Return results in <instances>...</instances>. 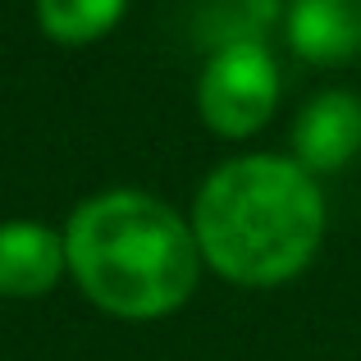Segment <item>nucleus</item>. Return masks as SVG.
<instances>
[{"label":"nucleus","mask_w":361,"mask_h":361,"mask_svg":"<svg viewBox=\"0 0 361 361\" xmlns=\"http://www.w3.org/2000/svg\"><path fill=\"white\" fill-rule=\"evenodd\" d=\"M188 224L211 274L238 288H279L316 261L329 202L293 156L247 151L202 178Z\"/></svg>","instance_id":"1"},{"label":"nucleus","mask_w":361,"mask_h":361,"mask_svg":"<svg viewBox=\"0 0 361 361\" xmlns=\"http://www.w3.org/2000/svg\"><path fill=\"white\" fill-rule=\"evenodd\" d=\"M69 279L115 320H165L197 293L202 252L192 224L142 188H106L64 220Z\"/></svg>","instance_id":"2"},{"label":"nucleus","mask_w":361,"mask_h":361,"mask_svg":"<svg viewBox=\"0 0 361 361\" xmlns=\"http://www.w3.org/2000/svg\"><path fill=\"white\" fill-rule=\"evenodd\" d=\"M283 97L279 60L265 37L211 46L197 78V115L224 142H247L274 119Z\"/></svg>","instance_id":"3"},{"label":"nucleus","mask_w":361,"mask_h":361,"mask_svg":"<svg viewBox=\"0 0 361 361\" xmlns=\"http://www.w3.org/2000/svg\"><path fill=\"white\" fill-rule=\"evenodd\" d=\"M361 156V97L325 87L293 119V160L311 174H338Z\"/></svg>","instance_id":"4"},{"label":"nucleus","mask_w":361,"mask_h":361,"mask_svg":"<svg viewBox=\"0 0 361 361\" xmlns=\"http://www.w3.org/2000/svg\"><path fill=\"white\" fill-rule=\"evenodd\" d=\"M69 274L64 229L42 220H0V298L32 302L55 293V283Z\"/></svg>","instance_id":"5"},{"label":"nucleus","mask_w":361,"mask_h":361,"mask_svg":"<svg viewBox=\"0 0 361 361\" xmlns=\"http://www.w3.org/2000/svg\"><path fill=\"white\" fill-rule=\"evenodd\" d=\"M279 27L293 55L320 69L361 55V0H283Z\"/></svg>","instance_id":"6"},{"label":"nucleus","mask_w":361,"mask_h":361,"mask_svg":"<svg viewBox=\"0 0 361 361\" xmlns=\"http://www.w3.org/2000/svg\"><path fill=\"white\" fill-rule=\"evenodd\" d=\"M37 23L55 46H92L128 14V0H32Z\"/></svg>","instance_id":"7"}]
</instances>
